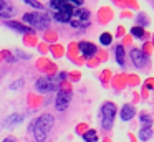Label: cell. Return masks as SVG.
Segmentation results:
<instances>
[{"mask_svg":"<svg viewBox=\"0 0 154 142\" xmlns=\"http://www.w3.org/2000/svg\"><path fill=\"white\" fill-rule=\"evenodd\" d=\"M129 55H131V61H133V65L136 66V68H144V66H146L147 59H146V55H144L143 50L133 48Z\"/></svg>","mask_w":154,"mask_h":142,"instance_id":"7","label":"cell"},{"mask_svg":"<svg viewBox=\"0 0 154 142\" xmlns=\"http://www.w3.org/2000/svg\"><path fill=\"white\" fill-rule=\"evenodd\" d=\"M15 15V8L5 0H0V17L2 18H10Z\"/></svg>","mask_w":154,"mask_h":142,"instance_id":"9","label":"cell"},{"mask_svg":"<svg viewBox=\"0 0 154 142\" xmlns=\"http://www.w3.org/2000/svg\"><path fill=\"white\" fill-rule=\"evenodd\" d=\"M22 121H23V116L15 112V114H10L7 119H5L4 125H5V127H12V125H15V124H20Z\"/></svg>","mask_w":154,"mask_h":142,"instance_id":"12","label":"cell"},{"mask_svg":"<svg viewBox=\"0 0 154 142\" xmlns=\"http://www.w3.org/2000/svg\"><path fill=\"white\" fill-rule=\"evenodd\" d=\"M22 83H23V81H22V79H18V81L17 83H15V84H12V89H18V88H22Z\"/></svg>","mask_w":154,"mask_h":142,"instance_id":"24","label":"cell"},{"mask_svg":"<svg viewBox=\"0 0 154 142\" xmlns=\"http://www.w3.org/2000/svg\"><path fill=\"white\" fill-rule=\"evenodd\" d=\"M22 20H23V23H27V25L33 26V28H47L48 25H50V17L45 15V13H25L23 17H22Z\"/></svg>","mask_w":154,"mask_h":142,"instance_id":"3","label":"cell"},{"mask_svg":"<svg viewBox=\"0 0 154 142\" xmlns=\"http://www.w3.org/2000/svg\"><path fill=\"white\" fill-rule=\"evenodd\" d=\"M35 89L40 92H50L53 89H58V84L53 81V79H48V78H40L35 81Z\"/></svg>","mask_w":154,"mask_h":142,"instance_id":"5","label":"cell"},{"mask_svg":"<svg viewBox=\"0 0 154 142\" xmlns=\"http://www.w3.org/2000/svg\"><path fill=\"white\" fill-rule=\"evenodd\" d=\"M71 17H73V8H71V5L66 2H65V5L61 7V8H58L57 12H55V20L60 22V23H68Z\"/></svg>","mask_w":154,"mask_h":142,"instance_id":"4","label":"cell"},{"mask_svg":"<svg viewBox=\"0 0 154 142\" xmlns=\"http://www.w3.org/2000/svg\"><path fill=\"white\" fill-rule=\"evenodd\" d=\"M15 55H17V56H20L22 59H28V55H25V53L18 51V50H17V51H15Z\"/></svg>","mask_w":154,"mask_h":142,"instance_id":"23","label":"cell"},{"mask_svg":"<svg viewBox=\"0 0 154 142\" xmlns=\"http://www.w3.org/2000/svg\"><path fill=\"white\" fill-rule=\"evenodd\" d=\"M27 5H30V7H33V8H37V10H43V5H42L38 0H23Z\"/></svg>","mask_w":154,"mask_h":142,"instance_id":"20","label":"cell"},{"mask_svg":"<svg viewBox=\"0 0 154 142\" xmlns=\"http://www.w3.org/2000/svg\"><path fill=\"white\" fill-rule=\"evenodd\" d=\"M71 101V91H60L55 99V107L57 111H65Z\"/></svg>","mask_w":154,"mask_h":142,"instance_id":"6","label":"cell"},{"mask_svg":"<svg viewBox=\"0 0 154 142\" xmlns=\"http://www.w3.org/2000/svg\"><path fill=\"white\" fill-rule=\"evenodd\" d=\"M2 142H17V140H15L14 137H7V139H4Z\"/></svg>","mask_w":154,"mask_h":142,"instance_id":"25","label":"cell"},{"mask_svg":"<svg viewBox=\"0 0 154 142\" xmlns=\"http://www.w3.org/2000/svg\"><path fill=\"white\" fill-rule=\"evenodd\" d=\"M73 15L76 17L78 22L88 23V20H90V12H88V10H85V8H78L76 12H73Z\"/></svg>","mask_w":154,"mask_h":142,"instance_id":"13","label":"cell"},{"mask_svg":"<svg viewBox=\"0 0 154 142\" xmlns=\"http://www.w3.org/2000/svg\"><path fill=\"white\" fill-rule=\"evenodd\" d=\"M65 2H66V3H73V5H78V7H80V8H81V5H83V0H65Z\"/></svg>","mask_w":154,"mask_h":142,"instance_id":"22","label":"cell"},{"mask_svg":"<svg viewBox=\"0 0 154 142\" xmlns=\"http://www.w3.org/2000/svg\"><path fill=\"white\" fill-rule=\"evenodd\" d=\"M80 51L83 56H93L96 53V46L90 41H81L80 43Z\"/></svg>","mask_w":154,"mask_h":142,"instance_id":"10","label":"cell"},{"mask_svg":"<svg viewBox=\"0 0 154 142\" xmlns=\"http://www.w3.org/2000/svg\"><path fill=\"white\" fill-rule=\"evenodd\" d=\"M7 26H8V28L17 30L18 33H30L32 32L30 26L23 25V23H20V22H12V20H8V22H7Z\"/></svg>","mask_w":154,"mask_h":142,"instance_id":"11","label":"cell"},{"mask_svg":"<svg viewBox=\"0 0 154 142\" xmlns=\"http://www.w3.org/2000/svg\"><path fill=\"white\" fill-rule=\"evenodd\" d=\"M116 114H118V107H116L114 102L108 101V102H104V104L101 106V125H103V129L109 131V129L113 127V122H114Z\"/></svg>","mask_w":154,"mask_h":142,"instance_id":"2","label":"cell"},{"mask_svg":"<svg viewBox=\"0 0 154 142\" xmlns=\"http://www.w3.org/2000/svg\"><path fill=\"white\" fill-rule=\"evenodd\" d=\"M114 53H116V61L119 63L121 66L124 65V48L121 45L116 46V50H114Z\"/></svg>","mask_w":154,"mask_h":142,"instance_id":"16","label":"cell"},{"mask_svg":"<svg viewBox=\"0 0 154 142\" xmlns=\"http://www.w3.org/2000/svg\"><path fill=\"white\" fill-rule=\"evenodd\" d=\"M136 116V109H134L133 104H124L119 111V117L123 121H131V119Z\"/></svg>","mask_w":154,"mask_h":142,"instance_id":"8","label":"cell"},{"mask_svg":"<svg viewBox=\"0 0 154 142\" xmlns=\"http://www.w3.org/2000/svg\"><path fill=\"white\" fill-rule=\"evenodd\" d=\"M111 41H113V36H111L109 33H103V35L100 36V43H101V45H104V46L111 45Z\"/></svg>","mask_w":154,"mask_h":142,"instance_id":"17","label":"cell"},{"mask_svg":"<svg viewBox=\"0 0 154 142\" xmlns=\"http://www.w3.org/2000/svg\"><path fill=\"white\" fill-rule=\"evenodd\" d=\"M83 140L85 142H98V134L94 129H90V131H86L83 134Z\"/></svg>","mask_w":154,"mask_h":142,"instance_id":"14","label":"cell"},{"mask_svg":"<svg viewBox=\"0 0 154 142\" xmlns=\"http://www.w3.org/2000/svg\"><path fill=\"white\" fill-rule=\"evenodd\" d=\"M53 124H55L53 116L51 114H42L40 117L33 122V125H32L35 140L37 142H45L47 140V135H48V132L53 129Z\"/></svg>","mask_w":154,"mask_h":142,"instance_id":"1","label":"cell"},{"mask_svg":"<svg viewBox=\"0 0 154 142\" xmlns=\"http://www.w3.org/2000/svg\"><path fill=\"white\" fill-rule=\"evenodd\" d=\"M131 35L136 36V38H143L144 36V28H141V26H133V28H131Z\"/></svg>","mask_w":154,"mask_h":142,"instance_id":"18","label":"cell"},{"mask_svg":"<svg viewBox=\"0 0 154 142\" xmlns=\"http://www.w3.org/2000/svg\"><path fill=\"white\" fill-rule=\"evenodd\" d=\"M141 124H143L144 127H151V124H152V119H151V116L141 114Z\"/></svg>","mask_w":154,"mask_h":142,"instance_id":"19","label":"cell"},{"mask_svg":"<svg viewBox=\"0 0 154 142\" xmlns=\"http://www.w3.org/2000/svg\"><path fill=\"white\" fill-rule=\"evenodd\" d=\"M137 23H139V26H141V28H143V26L144 25H147V20H146V17H144V15H137Z\"/></svg>","mask_w":154,"mask_h":142,"instance_id":"21","label":"cell"},{"mask_svg":"<svg viewBox=\"0 0 154 142\" xmlns=\"http://www.w3.org/2000/svg\"><path fill=\"white\" fill-rule=\"evenodd\" d=\"M151 137H152V129L151 127H143L139 131V139L141 140H149Z\"/></svg>","mask_w":154,"mask_h":142,"instance_id":"15","label":"cell"}]
</instances>
